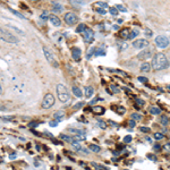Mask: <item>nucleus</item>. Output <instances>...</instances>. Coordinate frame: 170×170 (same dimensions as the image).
Listing matches in <instances>:
<instances>
[{"label": "nucleus", "mask_w": 170, "mask_h": 170, "mask_svg": "<svg viewBox=\"0 0 170 170\" xmlns=\"http://www.w3.org/2000/svg\"><path fill=\"white\" fill-rule=\"evenodd\" d=\"M154 138L155 139H162L163 138V134H161V133H155V134H154Z\"/></svg>", "instance_id": "ea45409f"}, {"label": "nucleus", "mask_w": 170, "mask_h": 170, "mask_svg": "<svg viewBox=\"0 0 170 170\" xmlns=\"http://www.w3.org/2000/svg\"><path fill=\"white\" fill-rule=\"evenodd\" d=\"M124 142H125V143H131V142H132V136H125Z\"/></svg>", "instance_id": "c03bdc74"}, {"label": "nucleus", "mask_w": 170, "mask_h": 170, "mask_svg": "<svg viewBox=\"0 0 170 170\" xmlns=\"http://www.w3.org/2000/svg\"><path fill=\"white\" fill-rule=\"evenodd\" d=\"M83 35H84V40L86 41L87 43H90L93 41V36H94V33L91 29H85L84 32H83Z\"/></svg>", "instance_id": "9d476101"}, {"label": "nucleus", "mask_w": 170, "mask_h": 170, "mask_svg": "<svg viewBox=\"0 0 170 170\" xmlns=\"http://www.w3.org/2000/svg\"><path fill=\"white\" fill-rule=\"evenodd\" d=\"M144 34H145V35H146V36H148V37H151V36L153 35V33H152V31H151V30H149V29H146V30H145V32H144Z\"/></svg>", "instance_id": "58836bf2"}, {"label": "nucleus", "mask_w": 170, "mask_h": 170, "mask_svg": "<svg viewBox=\"0 0 170 170\" xmlns=\"http://www.w3.org/2000/svg\"><path fill=\"white\" fill-rule=\"evenodd\" d=\"M150 112H151L152 115H160L161 114V109L158 107H151L150 108Z\"/></svg>", "instance_id": "5701e85b"}, {"label": "nucleus", "mask_w": 170, "mask_h": 170, "mask_svg": "<svg viewBox=\"0 0 170 170\" xmlns=\"http://www.w3.org/2000/svg\"><path fill=\"white\" fill-rule=\"evenodd\" d=\"M9 158H10V159H15V158H16V154H10Z\"/></svg>", "instance_id": "052dcab7"}, {"label": "nucleus", "mask_w": 170, "mask_h": 170, "mask_svg": "<svg viewBox=\"0 0 170 170\" xmlns=\"http://www.w3.org/2000/svg\"><path fill=\"white\" fill-rule=\"evenodd\" d=\"M91 110L93 111L94 114H97V115H103L105 112V109L103 107H100V105H95V107H93Z\"/></svg>", "instance_id": "ddd939ff"}, {"label": "nucleus", "mask_w": 170, "mask_h": 170, "mask_svg": "<svg viewBox=\"0 0 170 170\" xmlns=\"http://www.w3.org/2000/svg\"><path fill=\"white\" fill-rule=\"evenodd\" d=\"M90 150L92 152H95V153H99L101 151V148L99 145H95V144H91L90 145Z\"/></svg>", "instance_id": "393cba45"}, {"label": "nucleus", "mask_w": 170, "mask_h": 170, "mask_svg": "<svg viewBox=\"0 0 170 170\" xmlns=\"http://www.w3.org/2000/svg\"><path fill=\"white\" fill-rule=\"evenodd\" d=\"M154 42L156 44V47L163 49V48H167L169 46V37L166 35H158L156 39L154 40Z\"/></svg>", "instance_id": "423d86ee"}, {"label": "nucleus", "mask_w": 170, "mask_h": 170, "mask_svg": "<svg viewBox=\"0 0 170 170\" xmlns=\"http://www.w3.org/2000/svg\"><path fill=\"white\" fill-rule=\"evenodd\" d=\"M136 102H137L139 105H144V101L141 100V99H137V100H136Z\"/></svg>", "instance_id": "5fc2aeb1"}, {"label": "nucleus", "mask_w": 170, "mask_h": 170, "mask_svg": "<svg viewBox=\"0 0 170 170\" xmlns=\"http://www.w3.org/2000/svg\"><path fill=\"white\" fill-rule=\"evenodd\" d=\"M118 114H119V115L125 114V108H122V107H121V108H119V109H118Z\"/></svg>", "instance_id": "864d4df0"}, {"label": "nucleus", "mask_w": 170, "mask_h": 170, "mask_svg": "<svg viewBox=\"0 0 170 170\" xmlns=\"http://www.w3.org/2000/svg\"><path fill=\"white\" fill-rule=\"evenodd\" d=\"M138 82H141V83H145V82H148V78L139 76V77H138Z\"/></svg>", "instance_id": "a18cd8bd"}, {"label": "nucleus", "mask_w": 170, "mask_h": 170, "mask_svg": "<svg viewBox=\"0 0 170 170\" xmlns=\"http://www.w3.org/2000/svg\"><path fill=\"white\" fill-rule=\"evenodd\" d=\"M93 7H97V8H102V9H105L108 7V3L107 2H101V1H98V2H94Z\"/></svg>", "instance_id": "6ab92c4d"}, {"label": "nucleus", "mask_w": 170, "mask_h": 170, "mask_svg": "<svg viewBox=\"0 0 170 170\" xmlns=\"http://www.w3.org/2000/svg\"><path fill=\"white\" fill-rule=\"evenodd\" d=\"M49 19H50V22H51V24H52L53 26L59 27L61 25V20L57 15H49Z\"/></svg>", "instance_id": "9b49d317"}, {"label": "nucleus", "mask_w": 170, "mask_h": 170, "mask_svg": "<svg viewBox=\"0 0 170 170\" xmlns=\"http://www.w3.org/2000/svg\"><path fill=\"white\" fill-rule=\"evenodd\" d=\"M73 139H74V141H76V142L84 141V139H85V135H75V137Z\"/></svg>", "instance_id": "2f4dec72"}, {"label": "nucleus", "mask_w": 170, "mask_h": 170, "mask_svg": "<svg viewBox=\"0 0 170 170\" xmlns=\"http://www.w3.org/2000/svg\"><path fill=\"white\" fill-rule=\"evenodd\" d=\"M0 111H6V107L2 103H0Z\"/></svg>", "instance_id": "6e6d98bb"}, {"label": "nucleus", "mask_w": 170, "mask_h": 170, "mask_svg": "<svg viewBox=\"0 0 170 170\" xmlns=\"http://www.w3.org/2000/svg\"><path fill=\"white\" fill-rule=\"evenodd\" d=\"M129 32H131V30L129 29H124L120 31V37L121 39H128V35H129Z\"/></svg>", "instance_id": "a211bd4d"}, {"label": "nucleus", "mask_w": 170, "mask_h": 170, "mask_svg": "<svg viewBox=\"0 0 170 170\" xmlns=\"http://www.w3.org/2000/svg\"><path fill=\"white\" fill-rule=\"evenodd\" d=\"M64 116H65V112H64V110H59V111H57L56 114L53 115V117L57 119V120H60L61 118H64Z\"/></svg>", "instance_id": "412c9836"}, {"label": "nucleus", "mask_w": 170, "mask_h": 170, "mask_svg": "<svg viewBox=\"0 0 170 170\" xmlns=\"http://www.w3.org/2000/svg\"><path fill=\"white\" fill-rule=\"evenodd\" d=\"M63 6L60 3H57V2H53V6H52V12L53 13H63Z\"/></svg>", "instance_id": "2eb2a0df"}, {"label": "nucleus", "mask_w": 170, "mask_h": 170, "mask_svg": "<svg viewBox=\"0 0 170 170\" xmlns=\"http://www.w3.org/2000/svg\"><path fill=\"white\" fill-rule=\"evenodd\" d=\"M83 105H84L83 102H78L77 104H75V105H74V109H75V110H77V109H80L81 107H83Z\"/></svg>", "instance_id": "a19ab883"}, {"label": "nucleus", "mask_w": 170, "mask_h": 170, "mask_svg": "<svg viewBox=\"0 0 170 170\" xmlns=\"http://www.w3.org/2000/svg\"><path fill=\"white\" fill-rule=\"evenodd\" d=\"M73 93H74L75 95H76L77 98H81L82 95H83V93H82V91H81L77 86H73Z\"/></svg>", "instance_id": "b1692460"}, {"label": "nucleus", "mask_w": 170, "mask_h": 170, "mask_svg": "<svg viewBox=\"0 0 170 170\" xmlns=\"http://www.w3.org/2000/svg\"><path fill=\"white\" fill-rule=\"evenodd\" d=\"M69 3L71 6H75V7H81V6L85 5V1L84 0H69Z\"/></svg>", "instance_id": "dca6fc26"}, {"label": "nucleus", "mask_w": 170, "mask_h": 170, "mask_svg": "<svg viewBox=\"0 0 170 170\" xmlns=\"http://www.w3.org/2000/svg\"><path fill=\"white\" fill-rule=\"evenodd\" d=\"M80 151H82V152H84V153H85V154H88V151H87V150H85L84 148H81V150H80Z\"/></svg>", "instance_id": "bf43d9fd"}, {"label": "nucleus", "mask_w": 170, "mask_h": 170, "mask_svg": "<svg viewBox=\"0 0 170 170\" xmlns=\"http://www.w3.org/2000/svg\"><path fill=\"white\" fill-rule=\"evenodd\" d=\"M160 150H161V146H160V144H154V151L159 152Z\"/></svg>", "instance_id": "3c124183"}, {"label": "nucleus", "mask_w": 170, "mask_h": 170, "mask_svg": "<svg viewBox=\"0 0 170 170\" xmlns=\"http://www.w3.org/2000/svg\"><path fill=\"white\" fill-rule=\"evenodd\" d=\"M56 90H57V94H58V99L63 102V103H66V102L69 101L70 99V93L68 91V88L65 86L64 84H58L56 86Z\"/></svg>", "instance_id": "f03ea898"}, {"label": "nucleus", "mask_w": 170, "mask_h": 170, "mask_svg": "<svg viewBox=\"0 0 170 170\" xmlns=\"http://www.w3.org/2000/svg\"><path fill=\"white\" fill-rule=\"evenodd\" d=\"M41 18H42V19H47L48 18V17H49V14H48V12H44L43 14H41Z\"/></svg>", "instance_id": "79ce46f5"}, {"label": "nucleus", "mask_w": 170, "mask_h": 170, "mask_svg": "<svg viewBox=\"0 0 170 170\" xmlns=\"http://www.w3.org/2000/svg\"><path fill=\"white\" fill-rule=\"evenodd\" d=\"M2 92V87H1V84H0V93Z\"/></svg>", "instance_id": "e2e57ef3"}, {"label": "nucleus", "mask_w": 170, "mask_h": 170, "mask_svg": "<svg viewBox=\"0 0 170 170\" xmlns=\"http://www.w3.org/2000/svg\"><path fill=\"white\" fill-rule=\"evenodd\" d=\"M160 122H161V125H163V126H168V124H169L168 116H166V115L161 116V118H160Z\"/></svg>", "instance_id": "aec40b11"}, {"label": "nucleus", "mask_w": 170, "mask_h": 170, "mask_svg": "<svg viewBox=\"0 0 170 170\" xmlns=\"http://www.w3.org/2000/svg\"><path fill=\"white\" fill-rule=\"evenodd\" d=\"M110 14H111V15H114V16H117L118 15L117 8H116V7H111V8H110Z\"/></svg>", "instance_id": "e433bc0d"}, {"label": "nucleus", "mask_w": 170, "mask_h": 170, "mask_svg": "<svg viewBox=\"0 0 170 170\" xmlns=\"http://www.w3.org/2000/svg\"><path fill=\"white\" fill-rule=\"evenodd\" d=\"M93 9H94L97 13L101 14V15H104V14L107 13V12H105V9H102V8H97V7H93Z\"/></svg>", "instance_id": "f704fd0d"}, {"label": "nucleus", "mask_w": 170, "mask_h": 170, "mask_svg": "<svg viewBox=\"0 0 170 170\" xmlns=\"http://www.w3.org/2000/svg\"><path fill=\"white\" fill-rule=\"evenodd\" d=\"M7 26H8L9 29H12V30H14V31H16V32H17V33H19V34H23V35H24V34H25V33L23 32V31H20L19 29H17V27L13 26V25H7Z\"/></svg>", "instance_id": "473e14b6"}, {"label": "nucleus", "mask_w": 170, "mask_h": 170, "mask_svg": "<svg viewBox=\"0 0 170 170\" xmlns=\"http://www.w3.org/2000/svg\"><path fill=\"white\" fill-rule=\"evenodd\" d=\"M70 144H71V146H73V148H74L75 150H76V151H80L81 148H82V146H81L80 144H78V142H76V141H73V142L70 143Z\"/></svg>", "instance_id": "7c9ffc66"}, {"label": "nucleus", "mask_w": 170, "mask_h": 170, "mask_svg": "<svg viewBox=\"0 0 170 170\" xmlns=\"http://www.w3.org/2000/svg\"><path fill=\"white\" fill-rule=\"evenodd\" d=\"M122 23V19H118V24H121Z\"/></svg>", "instance_id": "680f3d73"}, {"label": "nucleus", "mask_w": 170, "mask_h": 170, "mask_svg": "<svg viewBox=\"0 0 170 170\" xmlns=\"http://www.w3.org/2000/svg\"><path fill=\"white\" fill-rule=\"evenodd\" d=\"M98 125H99V127L102 128V129H105V128H107V124H105L103 120H99V121H98Z\"/></svg>", "instance_id": "72a5a7b5"}, {"label": "nucleus", "mask_w": 170, "mask_h": 170, "mask_svg": "<svg viewBox=\"0 0 170 170\" xmlns=\"http://www.w3.org/2000/svg\"><path fill=\"white\" fill-rule=\"evenodd\" d=\"M43 53H44V57H46V59L48 60V63H49L51 66L57 68L58 66H59V64H58V61L56 60V58H54L53 53L51 52V50L49 49V48L47 47H43Z\"/></svg>", "instance_id": "20e7f679"}, {"label": "nucleus", "mask_w": 170, "mask_h": 170, "mask_svg": "<svg viewBox=\"0 0 170 170\" xmlns=\"http://www.w3.org/2000/svg\"><path fill=\"white\" fill-rule=\"evenodd\" d=\"M116 8H117V10H121V12H126V8L124 6H121V5H118L117 7H116Z\"/></svg>", "instance_id": "49530a36"}, {"label": "nucleus", "mask_w": 170, "mask_h": 170, "mask_svg": "<svg viewBox=\"0 0 170 170\" xmlns=\"http://www.w3.org/2000/svg\"><path fill=\"white\" fill-rule=\"evenodd\" d=\"M122 170H128V169H122Z\"/></svg>", "instance_id": "0e129e2a"}, {"label": "nucleus", "mask_w": 170, "mask_h": 170, "mask_svg": "<svg viewBox=\"0 0 170 170\" xmlns=\"http://www.w3.org/2000/svg\"><path fill=\"white\" fill-rule=\"evenodd\" d=\"M138 31L137 30H133V31H131L129 32V35H128V40H133V39H135L136 36L138 35Z\"/></svg>", "instance_id": "4be33fe9"}, {"label": "nucleus", "mask_w": 170, "mask_h": 170, "mask_svg": "<svg viewBox=\"0 0 170 170\" xmlns=\"http://www.w3.org/2000/svg\"><path fill=\"white\" fill-rule=\"evenodd\" d=\"M69 132L73 133V134H75V135H85V132L81 131V129H73V128H70Z\"/></svg>", "instance_id": "a878e982"}, {"label": "nucleus", "mask_w": 170, "mask_h": 170, "mask_svg": "<svg viewBox=\"0 0 170 170\" xmlns=\"http://www.w3.org/2000/svg\"><path fill=\"white\" fill-rule=\"evenodd\" d=\"M53 104H54V97L51 93H47L42 100L41 107L43 109H50L53 107Z\"/></svg>", "instance_id": "39448f33"}, {"label": "nucleus", "mask_w": 170, "mask_h": 170, "mask_svg": "<svg viewBox=\"0 0 170 170\" xmlns=\"http://www.w3.org/2000/svg\"><path fill=\"white\" fill-rule=\"evenodd\" d=\"M85 97H86L87 99H90L92 95H93L94 93V91H93V87H91V86H85Z\"/></svg>", "instance_id": "f3484780"}, {"label": "nucleus", "mask_w": 170, "mask_h": 170, "mask_svg": "<svg viewBox=\"0 0 170 170\" xmlns=\"http://www.w3.org/2000/svg\"><path fill=\"white\" fill-rule=\"evenodd\" d=\"M111 88H112V90H114L115 92H119V88H118V87H116L115 85H111Z\"/></svg>", "instance_id": "13d9d810"}, {"label": "nucleus", "mask_w": 170, "mask_h": 170, "mask_svg": "<svg viewBox=\"0 0 170 170\" xmlns=\"http://www.w3.org/2000/svg\"><path fill=\"white\" fill-rule=\"evenodd\" d=\"M71 54H73V58L76 61H80L81 60L82 51H81L80 48H73V50H71Z\"/></svg>", "instance_id": "f8f14e48"}, {"label": "nucleus", "mask_w": 170, "mask_h": 170, "mask_svg": "<svg viewBox=\"0 0 170 170\" xmlns=\"http://www.w3.org/2000/svg\"><path fill=\"white\" fill-rule=\"evenodd\" d=\"M94 54H95V56H101V54H102V56H103V54H104V51L99 50V51H97V52H95Z\"/></svg>", "instance_id": "603ef678"}, {"label": "nucleus", "mask_w": 170, "mask_h": 170, "mask_svg": "<svg viewBox=\"0 0 170 170\" xmlns=\"http://www.w3.org/2000/svg\"><path fill=\"white\" fill-rule=\"evenodd\" d=\"M0 40L5 41V42H7V43H14V44L18 43V41H19L15 35H14V34L8 32V31L1 29V27H0Z\"/></svg>", "instance_id": "7ed1b4c3"}, {"label": "nucleus", "mask_w": 170, "mask_h": 170, "mask_svg": "<svg viewBox=\"0 0 170 170\" xmlns=\"http://www.w3.org/2000/svg\"><path fill=\"white\" fill-rule=\"evenodd\" d=\"M60 138H61V139H64V141H66V142H68V143H71V142L74 141V139L71 138V137H69L68 135H64V134H61V135H60Z\"/></svg>", "instance_id": "cd10ccee"}, {"label": "nucleus", "mask_w": 170, "mask_h": 170, "mask_svg": "<svg viewBox=\"0 0 170 170\" xmlns=\"http://www.w3.org/2000/svg\"><path fill=\"white\" fill-rule=\"evenodd\" d=\"M151 67L154 70H163L166 68L169 67V59L165 53L159 52L155 53L152 58V63H151Z\"/></svg>", "instance_id": "f257e3e1"}, {"label": "nucleus", "mask_w": 170, "mask_h": 170, "mask_svg": "<svg viewBox=\"0 0 170 170\" xmlns=\"http://www.w3.org/2000/svg\"><path fill=\"white\" fill-rule=\"evenodd\" d=\"M85 29H86V26H85L84 24H80V25L77 26V29H76V32L77 33H83Z\"/></svg>", "instance_id": "c756f323"}, {"label": "nucleus", "mask_w": 170, "mask_h": 170, "mask_svg": "<svg viewBox=\"0 0 170 170\" xmlns=\"http://www.w3.org/2000/svg\"><path fill=\"white\" fill-rule=\"evenodd\" d=\"M65 22H66L68 25H75L78 22V17L75 13H67L65 15Z\"/></svg>", "instance_id": "0eeeda50"}, {"label": "nucleus", "mask_w": 170, "mask_h": 170, "mask_svg": "<svg viewBox=\"0 0 170 170\" xmlns=\"http://www.w3.org/2000/svg\"><path fill=\"white\" fill-rule=\"evenodd\" d=\"M37 125H39V122H35V121H31V122H30V127H32V128L36 127Z\"/></svg>", "instance_id": "09e8293b"}, {"label": "nucleus", "mask_w": 170, "mask_h": 170, "mask_svg": "<svg viewBox=\"0 0 170 170\" xmlns=\"http://www.w3.org/2000/svg\"><path fill=\"white\" fill-rule=\"evenodd\" d=\"M10 12H12L14 15H16L17 17H19V18H22V19H26V17L23 15V14H20V13H18V12H16V10H14V9H10Z\"/></svg>", "instance_id": "c85d7f7f"}, {"label": "nucleus", "mask_w": 170, "mask_h": 170, "mask_svg": "<svg viewBox=\"0 0 170 170\" xmlns=\"http://www.w3.org/2000/svg\"><path fill=\"white\" fill-rule=\"evenodd\" d=\"M92 166H94L95 170H107L103 166H100V165H97V163H92Z\"/></svg>", "instance_id": "c9c22d12"}, {"label": "nucleus", "mask_w": 170, "mask_h": 170, "mask_svg": "<svg viewBox=\"0 0 170 170\" xmlns=\"http://www.w3.org/2000/svg\"><path fill=\"white\" fill-rule=\"evenodd\" d=\"M152 54H153L152 49H150V48L149 49H143L141 52L137 54V58H138V60H145V59H148V58H151Z\"/></svg>", "instance_id": "6e6552de"}, {"label": "nucleus", "mask_w": 170, "mask_h": 170, "mask_svg": "<svg viewBox=\"0 0 170 170\" xmlns=\"http://www.w3.org/2000/svg\"><path fill=\"white\" fill-rule=\"evenodd\" d=\"M1 119L2 120H7V121H12L14 119V116H2Z\"/></svg>", "instance_id": "4c0bfd02"}, {"label": "nucleus", "mask_w": 170, "mask_h": 170, "mask_svg": "<svg viewBox=\"0 0 170 170\" xmlns=\"http://www.w3.org/2000/svg\"><path fill=\"white\" fill-rule=\"evenodd\" d=\"M141 70L143 73H149L151 70V64L148 63V61H144L142 65H141Z\"/></svg>", "instance_id": "4468645a"}, {"label": "nucleus", "mask_w": 170, "mask_h": 170, "mask_svg": "<svg viewBox=\"0 0 170 170\" xmlns=\"http://www.w3.org/2000/svg\"><path fill=\"white\" fill-rule=\"evenodd\" d=\"M49 125L51 126V127H56V126L58 125V121H57V120H52V121L49 122Z\"/></svg>", "instance_id": "de8ad7c7"}, {"label": "nucleus", "mask_w": 170, "mask_h": 170, "mask_svg": "<svg viewBox=\"0 0 170 170\" xmlns=\"http://www.w3.org/2000/svg\"><path fill=\"white\" fill-rule=\"evenodd\" d=\"M139 129H141V132H143V133H149L150 132V128L149 127H144V126L139 127Z\"/></svg>", "instance_id": "37998d69"}, {"label": "nucleus", "mask_w": 170, "mask_h": 170, "mask_svg": "<svg viewBox=\"0 0 170 170\" xmlns=\"http://www.w3.org/2000/svg\"><path fill=\"white\" fill-rule=\"evenodd\" d=\"M129 126H131L132 128H134L135 126H136V122H135V120H133V119H132V120H129Z\"/></svg>", "instance_id": "8fccbe9b"}, {"label": "nucleus", "mask_w": 170, "mask_h": 170, "mask_svg": "<svg viewBox=\"0 0 170 170\" xmlns=\"http://www.w3.org/2000/svg\"><path fill=\"white\" fill-rule=\"evenodd\" d=\"M149 46V41L145 40V39H138V40H135L133 42V47L135 49H144Z\"/></svg>", "instance_id": "1a4fd4ad"}, {"label": "nucleus", "mask_w": 170, "mask_h": 170, "mask_svg": "<svg viewBox=\"0 0 170 170\" xmlns=\"http://www.w3.org/2000/svg\"><path fill=\"white\" fill-rule=\"evenodd\" d=\"M131 118L133 119V120H137V121H138V120H142L143 117H142V116L139 115V114H135V112H134V114L131 115Z\"/></svg>", "instance_id": "bb28decb"}, {"label": "nucleus", "mask_w": 170, "mask_h": 170, "mask_svg": "<svg viewBox=\"0 0 170 170\" xmlns=\"http://www.w3.org/2000/svg\"><path fill=\"white\" fill-rule=\"evenodd\" d=\"M148 158H149V159H151V160H156V159H155V156L153 155V154H148Z\"/></svg>", "instance_id": "4d7b16f0"}]
</instances>
